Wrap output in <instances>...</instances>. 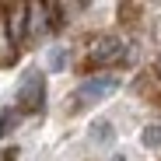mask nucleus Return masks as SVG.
<instances>
[{
  "mask_svg": "<svg viewBox=\"0 0 161 161\" xmlns=\"http://www.w3.org/2000/svg\"><path fill=\"white\" fill-rule=\"evenodd\" d=\"M67 63H70V56H67V49H63V46L49 49V70H56V74H60V70H63Z\"/></svg>",
  "mask_w": 161,
  "mask_h": 161,
  "instance_id": "nucleus-6",
  "label": "nucleus"
},
{
  "mask_svg": "<svg viewBox=\"0 0 161 161\" xmlns=\"http://www.w3.org/2000/svg\"><path fill=\"white\" fill-rule=\"evenodd\" d=\"M158 74H161V60H158Z\"/></svg>",
  "mask_w": 161,
  "mask_h": 161,
  "instance_id": "nucleus-8",
  "label": "nucleus"
},
{
  "mask_svg": "<svg viewBox=\"0 0 161 161\" xmlns=\"http://www.w3.org/2000/svg\"><path fill=\"white\" fill-rule=\"evenodd\" d=\"M140 144H144L147 151H158V147H161V126H158V123H154V126H144Z\"/></svg>",
  "mask_w": 161,
  "mask_h": 161,
  "instance_id": "nucleus-5",
  "label": "nucleus"
},
{
  "mask_svg": "<svg viewBox=\"0 0 161 161\" xmlns=\"http://www.w3.org/2000/svg\"><path fill=\"white\" fill-rule=\"evenodd\" d=\"M18 105L14 109L21 116H28V112H42L46 109V74L42 70H28L21 77V84H18Z\"/></svg>",
  "mask_w": 161,
  "mask_h": 161,
  "instance_id": "nucleus-1",
  "label": "nucleus"
},
{
  "mask_svg": "<svg viewBox=\"0 0 161 161\" xmlns=\"http://www.w3.org/2000/svg\"><path fill=\"white\" fill-rule=\"evenodd\" d=\"M109 161H126V154H112V158H109Z\"/></svg>",
  "mask_w": 161,
  "mask_h": 161,
  "instance_id": "nucleus-7",
  "label": "nucleus"
},
{
  "mask_svg": "<svg viewBox=\"0 0 161 161\" xmlns=\"http://www.w3.org/2000/svg\"><path fill=\"white\" fill-rule=\"evenodd\" d=\"M119 88V77L116 74H95V77H84L74 91V102L77 105H95V102H105L112 91Z\"/></svg>",
  "mask_w": 161,
  "mask_h": 161,
  "instance_id": "nucleus-2",
  "label": "nucleus"
},
{
  "mask_svg": "<svg viewBox=\"0 0 161 161\" xmlns=\"http://www.w3.org/2000/svg\"><path fill=\"white\" fill-rule=\"evenodd\" d=\"M112 140H116V126L105 123V119H98V123L91 126V144H102V147H105V144H112Z\"/></svg>",
  "mask_w": 161,
  "mask_h": 161,
  "instance_id": "nucleus-4",
  "label": "nucleus"
},
{
  "mask_svg": "<svg viewBox=\"0 0 161 161\" xmlns=\"http://www.w3.org/2000/svg\"><path fill=\"white\" fill-rule=\"evenodd\" d=\"M126 56V42L123 39H102L95 49H91V63H112V60H123Z\"/></svg>",
  "mask_w": 161,
  "mask_h": 161,
  "instance_id": "nucleus-3",
  "label": "nucleus"
}]
</instances>
